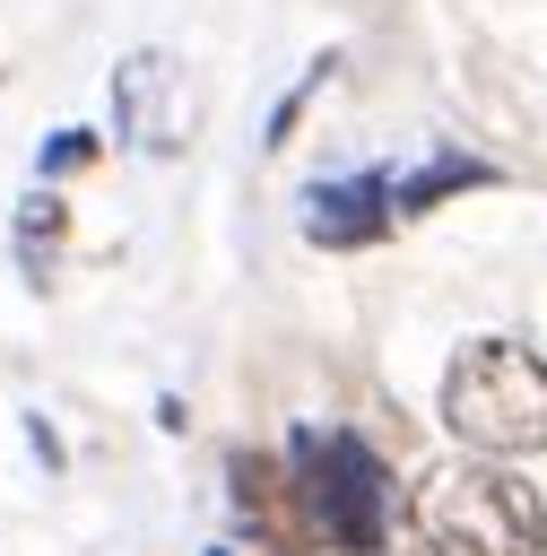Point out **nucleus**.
Here are the masks:
<instances>
[{
    "instance_id": "nucleus-1",
    "label": "nucleus",
    "mask_w": 547,
    "mask_h": 556,
    "mask_svg": "<svg viewBox=\"0 0 547 556\" xmlns=\"http://www.w3.org/2000/svg\"><path fill=\"white\" fill-rule=\"evenodd\" d=\"M425 556H547V504L495 460H443L408 495Z\"/></svg>"
},
{
    "instance_id": "nucleus-2",
    "label": "nucleus",
    "mask_w": 547,
    "mask_h": 556,
    "mask_svg": "<svg viewBox=\"0 0 547 556\" xmlns=\"http://www.w3.org/2000/svg\"><path fill=\"white\" fill-rule=\"evenodd\" d=\"M443 426L486 460L547 452V356L521 339H469L443 374Z\"/></svg>"
},
{
    "instance_id": "nucleus-3",
    "label": "nucleus",
    "mask_w": 547,
    "mask_h": 556,
    "mask_svg": "<svg viewBox=\"0 0 547 556\" xmlns=\"http://www.w3.org/2000/svg\"><path fill=\"white\" fill-rule=\"evenodd\" d=\"M287 460H295V486H304V513H313L321 547H339V556H382L391 547L399 495H391V469H382V452L365 434H347V426H295Z\"/></svg>"
},
{
    "instance_id": "nucleus-4",
    "label": "nucleus",
    "mask_w": 547,
    "mask_h": 556,
    "mask_svg": "<svg viewBox=\"0 0 547 556\" xmlns=\"http://www.w3.org/2000/svg\"><path fill=\"white\" fill-rule=\"evenodd\" d=\"M226 495H234V513L260 530V547H269V556H321V530H313L304 486H295V460L234 452V460H226Z\"/></svg>"
},
{
    "instance_id": "nucleus-5",
    "label": "nucleus",
    "mask_w": 547,
    "mask_h": 556,
    "mask_svg": "<svg viewBox=\"0 0 547 556\" xmlns=\"http://www.w3.org/2000/svg\"><path fill=\"white\" fill-rule=\"evenodd\" d=\"M304 200H313V208H304V235L330 243V252L382 243V235L399 226V191H391V174H339V182H313Z\"/></svg>"
},
{
    "instance_id": "nucleus-6",
    "label": "nucleus",
    "mask_w": 547,
    "mask_h": 556,
    "mask_svg": "<svg viewBox=\"0 0 547 556\" xmlns=\"http://www.w3.org/2000/svg\"><path fill=\"white\" fill-rule=\"evenodd\" d=\"M156 87H165V52H130V61L113 70V139H156V130H148Z\"/></svg>"
},
{
    "instance_id": "nucleus-7",
    "label": "nucleus",
    "mask_w": 547,
    "mask_h": 556,
    "mask_svg": "<svg viewBox=\"0 0 547 556\" xmlns=\"http://www.w3.org/2000/svg\"><path fill=\"white\" fill-rule=\"evenodd\" d=\"M478 182H495V165H478V156H434V165H417V174H391L399 217H417V208H434V200H451V191H478Z\"/></svg>"
},
{
    "instance_id": "nucleus-8",
    "label": "nucleus",
    "mask_w": 547,
    "mask_h": 556,
    "mask_svg": "<svg viewBox=\"0 0 547 556\" xmlns=\"http://www.w3.org/2000/svg\"><path fill=\"white\" fill-rule=\"evenodd\" d=\"M61 235H69V200H61V191H35V200L17 208V269L43 278L52 252H61Z\"/></svg>"
},
{
    "instance_id": "nucleus-9",
    "label": "nucleus",
    "mask_w": 547,
    "mask_h": 556,
    "mask_svg": "<svg viewBox=\"0 0 547 556\" xmlns=\"http://www.w3.org/2000/svg\"><path fill=\"white\" fill-rule=\"evenodd\" d=\"M96 156H104V130H61V139H43L35 174H43V182H61V174H78V165H96Z\"/></svg>"
},
{
    "instance_id": "nucleus-10",
    "label": "nucleus",
    "mask_w": 547,
    "mask_h": 556,
    "mask_svg": "<svg viewBox=\"0 0 547 556\" xmlns=\"http://www.w3.org/2000/svg\"><path fill=\"white\" fill-rule=\"evenodd\" d=\"M26 443H35V460H43V469H61V434H52L43 417H26Z\"/></svg>"
},
{
    "instance_id": "nucleus-11",
    "label": "nucleus",
    "mask_w": 547,
    "mask_h": 556,
    "mask_svg": "<svg viewBox=\"0 0 547 556\" xmlns=\"http://www.w3.org/2000/svg\"><path fill=\"white\" fill-rule=\"evenodd\" d=\"M217 556H234V547H217Z\"/></svg>"
}]
</instances>
